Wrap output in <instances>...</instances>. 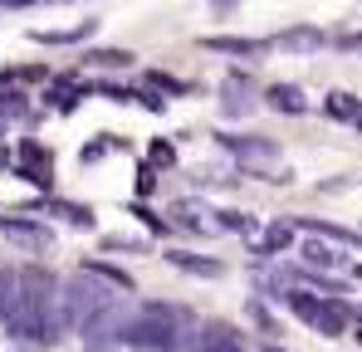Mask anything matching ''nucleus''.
<instances>
[{"label":"nucleus","mask_w":362,"mask_h":352,"mask_svg":"<svg viewBox=\"0 0 362 352\" xmlns=\"http://www.w3.org/2000/svg\"><path fill=\"white\" fill-rule=\"evenodd\" d=\"M118 343L132 352H177L181 348V328L152 318V313H137V318H122Z\"/></svg>","instance_id":"1"},{"label":"nucleus","mask_w":362,"mask_h":352,"mask_svg":"<svg viewBox=\"0 0 362 352\" xmlns=\"http://www.w3.org/2000/svg\"><path fill=\"white\" fill-rule=\"evenodd\" d=\"M221 147L240 162L245 172H269V181H284V172H279V142L274 137H221Z\"/></svg>","instance_id":"2"},{"label":"nucleus","mask_w":362,"mask_h":352,"mask_svg":"<svg viewBox=\"0 0 362 352\" xmlns=\"http://www.w3.org/2000/svg\"><path fill=\"white\" fill-rule=\"evenodd\" d=\"M15 157H20V176H25L30 186L49 191V181H54V157H49V147H40L35 137H25V142L15 147Z\"/></svg>","instance_id":"3"},{"label":"nucleus","mask_w":362,"mask_h":352,"mask_svg":"<svg viewBox=\"0 0 362 352\" xmlns=\"http://www.w3.org/2000/svg\"><path fill=\"white\" fill-rule=\"evenodd\" d=\"M353 303H343V298H333V293H323V303H318V313H313V333H323V338H338V333H348V323H353Z\"/></svg>","instance_id":"4"},{"label":"nucleus","mask_w":362,"mask_h":352,"mask_svg":"<svg viewBox=\"0 0 362 352\" xmlns=\"http://www.w3.org/2000/svg\"><path fill=\"white\" fill-rule=\"evenodd\" d=\"M196 352H250V348H245V338L230 328V323H206Z\"/></svg>","instance_id":"5"},{"label":"nucleus","mask_w":362,"mask_h":352,"mask_svg":"<svg viewBox=\"0 0 362 352\" xmlns=\"http://www.w3.org/2000/svg\"><path fill=\"white\" fill-rule=\"evenodd\" d=\"M167 264L181 269V274H196V279H221L226 269H221V259H206V254H191V250H172L167 254Z\"/></svg>","instance_id":"6"},{"label":"nucleus","mask_w":362,"mask_h":352,"mask_svg":"<svg viewBox=\"0 0 362 352\" xmlns=\"http://www.w3.org/2000/svg\"><path fill=\"white\" fill-rule=\"evenodd\" d=\"M264 103L274 108V113H284V117H299L308 103H303V93L294 88V83H269L264 88Z\"/></svg>","instance_id":"7"},{"label":"nucleus","mask_w":362,"mask_h":352,"mask_svg":"<svg viewBox=\"0 0 362 352\" xmlns=\"http://www.w3.org/2000/svg\"><path fill=\"white\" fill-rule=\"evenodd\" d=\"M206 49H211V54H235V59H255V54H264L269 45H264V40H235V35H211V40H206Z\"/></svg>","instance_id":"8"},{"label":"nucleus","mask_w":362,"mask_h":352,"mask_svg":"<svg viewBox=\"0 0 362 352\" xmlns=\"http://www.w3.org/2000/svg\"><path fill=\"white\" fill-rule=\"evenodd\" d=\"M323 113L333 117V122H362V98H358V93L333 88V93L323 98Z\"/></svg>","instance_id":"9"},{"label":"nucleus","mask_w":362,"mask_h":352,"mask_svg":"<svg viewBox=\"0 0 362 352\" xmlns=\"http://www.w3.org/2000/svg\"><path fill=\"white\" fill-rule=\"evenodd\" d=\"M0 230L10 235V240H20V245H35V250H45V245H49V230H45V225H35V221H5V216H0Z\"/></svg>","instance_id":"10"},{"label":"nucleus","mask_w":362,"mask_h":352,"mask_svg":"<svg viewBox=\"0 0 362 352\" xmlns=\"http://www.w3.org/2000/svg\"><path fill=\"white\" fill-rule=\"evenodd\" d=\"M284 308L299 318V323H313V313H318V303H323V293H308V289H284Z\"/></svg>","instance_id":"11"},{"label":"nucleus","mask_w":362,"mask_h":352,"mask_svg":"<svg viewBox=\"0 0 362 352\" xmlns=\"http://www.w3.org/2000/svg\"><path fill=\"white\" fill-rule=\"evenodd\" d=\"M289 245H294V225H269V230L255 240V254L269 259V254H284Z\"/></svg>","instance_id":"12"},{"label":"nucleus","mask_w":362,"mask_h":352,"mask_svg":"<svg viewBox=\"0 0 362 352\" xmlns=\"http://www.w3.org/2000/svg\"><path fill=\"white\" fill-rule=\"evenodd\" d=\"M308 230V235H318V240H333V245H362V235L358 230H343V225H323V221H294V230Z\"/></svg>","instance_id":"13"},{"label":"nucleus","mask_w":362,"mask_h":352,"mask_svg":"<svg viewBox=\"0 0 362 352\" xmlns=\"http://www.w3.org/2000/svg\"><path fill=\"white\" fill-rule=\"evenodd\" d=\"M45 211L64 216V221H69V225H78V230H93V211H88V206H78V201H45Z\"/></svg>","instance_id":"14"},{"label":"nucleus","mask_w":362,"mask_h":352,"mask_svg":"<svg viewBox=\"0 0 362 352\" xmlns=\"http://www.w3.org/2000/svg\"><path fill=\"white\" fill-rule=\"evenodd\" d=\"M142 313H152V318H162V323H172V328H191L196 318H191V308H181V303H142Z\"/></svg>","instance_id":"15"},{"label":"nucleus","mask_w":362,"mask_h":352,"mask_svg":"<svg viewBox=\"0 0 362 352\" xmlns=\"http://www.w3.org/2000/svg\"><path fill=\"white\" fill-rule=\"evenodd\" d=\"M299 259L313 264V269H333V264H338V250H333L328 240H308V245L299 250Z\"/></svg>","instance_id":"16"},{"label":"nucleus","mask_w":362,"mask_h":352,"mask_svg":"<svg viewBox=\"0 0 362 352\" xmlns=\"http://www.w3.org/2000/svg\"><path fill=\"white\" fill-rule=\"evenodd\" d=\"M45 98H49V108H54V113H74V108H78V98H83V88L64 78V83H54V88L45 93Z\"/></svg>","instance_id":"17"},{"label":"nucleus","mask_w":362,"mask_h":352,"mask_svg":"<svg viewBox=\"0 0 362 352\" xmlns=\"http://www.w3.org/2000/svg\"><path fill=\"white\" fill-rule=\"evenodd\" d=\"M245 93H250V83H245L240 74H230V78H226V113L230 117L250 113V98H245Z\"/></svg>","instance_id":"18"},{"label":"nucleus","mask_w":362,"mask_h":352,"mask_svg":"<svg viewBox=\"0 0 362 352\" xmlns=\"http://www.w3.org/2000/svg\"><path fill=\"white\" fill-rule=\"evenodd\" d=\"M93 35V20H83V25H74V30H40L35 40L40 45H78V40H88Z\"/></svg>","instance_id":"19"},{"label":"nucleus","mask_w":362,"mask_h":352,"mask_svg":"<svg viewBox=\"0 0 362 352\" xmlns=\"http://www.w3.org/2000/svg\"><path fill=\"white\" fill-rule=\"evenodd\" d=\"M274 45H279V49H318L323 35H318V30H284Z\"/></svg>","instance_id":"20"},{"label":"nucleus","mask_w":362,"mask_h":352,"mask_svg":"<svg viewBox=\"0 0 362 352\" xmlns=\"http://www.w3.org/2000/svg\"><path fill=\"white\" fill-rule=\"evenodd\" d=\"M15 293H20V269H0V323L10 318V308H15Z\"/></svg>","instance_id":"21"},{"label":"nucleus","mask_w":362,"mask_h":352,"mask_svg":"<svg viewBox=\"0 0 362 352\" xmlns=\"http://www.w3.org/2000/svg\"><path fill=\"white\" fill-rule=\"evenodd\" d=\"M83 269H93V274H98L103 284H118V289H132V274H122L118 264H103V259H88Z\"/></svg>","instance_id":"22"},{"label":"nucleus","mask_w":362,"mask_h":352,"mask_svg":"<svg viewBox=\"0 0 362 352\" xmlns=\"http://www.w3.org/2000/svg\"><path fill=\"white\" fill-rule=\"evenodd\" d=\"M172 216H177V225L206 230V225H201V216H206V206H201V201H177V206H172Z\"/></svg>","instance_id":"23"},{"label":"nucleus","mask_w":362,"mask_h":352,"mask_svg":"<svg viewBox=\"0 0 362 352\" xmlns=\"http://www.w3.org/2000/svg\"><path fill=\"white\" fill-rule=\"evenodd\" d=\"M147 167H177V147H172L167 137H157V142L147 147Z\"/></svg>","instance_id":"24"},{"label":"nucleus","mask_w":362,"mask_h":352,"mask_svg":"<svg viewBox=\"0 0 362 352\" xmlns=\"http://www.w3.org/2000/svg\"><path fill=\"white\" fill-rule=\"evenodd\" d=\"M88 64H98V69H127V64H132V54H127V49H93V54H88Z\"/></svg>","instance_id":"25"},{"label":"nucleus","mask_w":362,"mask_h":352,"mask_svg":"<svg viewBox=\"0 0 362 352\" xmlns=\"http://www.w3.org/2000/svg\"><path fill=\"white\" fill-rule=\"evenodd\" d=\"M216 225H221V230H235V235L255 230V221H250L245 211H216Z\"/></svg>","instance_id":"26"},{"label":"nucleus","mask_w":362,"mask_h":352,"mask_svg":"<svg viewBox=\"0 0 362 352\" xmlns=\"http://www.w3.org/2000/svg\"><path fill=\"white\" fill-rule=\"evenodd\" d=\"M127 211H132V216H137V221H142V225H147V230H157V235H167V230H172V225H167V221H162V216H157V211H147V206H142V201H132V206H127Z\"/></svg>","instance_id":"27"},{"label":"nucleus","mask_w":362,"mask_h":352,"mask_svg":"<svg viewBox=\"0 0 362 352\" xmlns=\"http://www.w3.org/2000/svg\"><path fill=\"white\" fill-rule=\"evenodd\" d=\"M147 83H152V88H162V93H186V83H181V78H172V74H162V69H147Z\"/></svg>","instance_id":"28"},{"label":"nucleus","mask_w":362,"mask_h":352,"mask_svg":"<svg viewBox=\"0 0 362 352\" xmlns=\"http://www.w3.org/2000/svg\"><path fill=\"white\" fill-rule=\"evenodd\" d=\"M0 117H25V93L5 88V93H0Z\"/></svg>","instance_id":"29"},{"label":"nucleus","mask_w":362,"mask_h":352,"mask_svg":"<svg viewBox=\"0 0 362 352\" xmlns=\"http://www.w3.org/2000/svg\"><path fill=\"white\" fill-rule=\"evenodd\" d=\"M132 103H142L147 113H167V98H162V93H152V88H132Z\"/></svg>","instance_id":"30"},{"label":"nucleus","mask_w":362,"mask_h":352,"mask_svg":"<svg viewBox=\"0 0 362 352\" xmlns=\"http://www.w3.org/2000/svg\"><path fill=\"white\" fill-rule=\"evenodd\" d=\"M152 191H157V172H152V167H147V162H142V167H137V196H142V201H147V196H152Z\"/></svg>","instance_id":"31"},{"label":"nucleus","mask_w":362,"mask_h":352,"mask_svg":"<svg viewBox=\"0 0 362 352\" xmlns=\"http://www.w3.org/2000/svg\"><path fill=\"white\" fill-rule=\"evenodd\" d=\"M250 318H255V323H259L264 333H274V318H269V308H264L259 298H250Z\"/></svg>","instance_id":"32"},{"label":"nucleus","mask_w":362,"mask_h":352,"mask_svg":"<svg viewBox=\"0 0 362 352\" xmlns=\"http://www.w3.org/2000/svg\"><path fill=\"white\" fill-rule=\"evenodd\" d=\"M113 147H118V142H88V147H83V162H98V157H108Z\"/></svg>","instance_id":"33"},{"label":"nucleus","mask_w":362,"mask_h":352,"mask_svg":"<svg viewBox=\"0 0 362 352\" xmlns=\"http://www.w3.org/2000/svg\"><path fill=\"white\" fill-rule=\"evenodd\" d=\"M103 93H108V98H113V103H132V88H118V83H108V88H103Z\"/></svg>","instance_id":"34"},{"label":"nucleus","mask_w":362,"mask_h":352,"mask_svg":"<svg viewBox=\"0 0 362 352\" xmlns=\"http://www.w3.org/2000/svg\"><path fill=\"white\" fill-rule=\"evenodd\" d=\"M0 5H10V10H25V5H35V0H0Z\"/></svg>","instance_id":"35"},{"label":"nucleus","mask_w":362,"mask_h":352,"mask_svg":"<svg viewBox=\"0 0 362 352\" xmlns=\"http://www.w3.org/2000/svg\"><path fill=\"white\" fill-rule=\"evenodd\" d=\"M358 343H362V328H358Z\"/></svg>","instance_id":"36"},{"label":"nucleus","mask_w":362,"mask_h":352,"mask_svg":"<svg viewBox=\"0 0 362 352\" xmlns=\"http://www.w3.org/2000/svg\"><path fill=\"white\" fill-rule=\"evenodd\" d=\"M358 274H362V264H358Z\"/></svg>","instance_id":"37"},{"label":"nucleus","mask_w":362,"mask_h":352,"mask_svg":"<svg viewBox=\"0 0 362 352\" xmlns=\"http://www.w3.org/2000/svg\"><path fill=\"white\" fill-rule=\"evenodd\" d=\"M358 313H362V308H358Z\"/></svg>","instance_id":"38"}]
</instances>
